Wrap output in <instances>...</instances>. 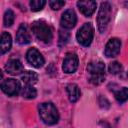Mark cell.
Wrapping results in <instances>:
<instances>
[{"instance_id": "1", "label": "cell", "mask_w": 128, "mask_h": 128, "mask_svg": "<svg viewBox=\"0 0 128 128\" xmlns=\"http://www.w3.org/2000/svg\"><path fill=\"white\" fill-rule=\"evenodd\" d=\"M39 115L47 125H54L59 120V113L55 105L51 102H44L39 105Z\"/></svg>"}, {"instance_id": "2", "label": "cell", "mask_w": 128, "mask_h": 128, "mask_svg": "<svg viewBox=\"0 0 128 128\" xmlns=\"http://www.w3.org/2000/svg\"><path fill=\"white\" fill-rule=\"evenodd\" d=\"M32 31L36 38L44 43H50L53 38L51 27L43 20H37L32 23Z\"/></svg>"}, {"instance_id": "3", "label": "cell", "mask_w": 128, "mask_h": 128, "mask_svg": "<svg viewBox=\"0 0 128 128\" xmlns=\"http://www.w3.org/2000/svg\"><path fill=\"white\" fill-rule=\"evenodd\" d=\"M112 14V7L109 2H102L97 15V24L98 30L100 33H104L107 29V26L110 22Z\"/></svg>"}, {"instance_id": "4", "label": "cell", "mask_w": 128, "mask_h": 128, "mask_svg": "<svg viewBox=\"0 0 128 128\" xmlns=\"http://www.w3.org/2000/svg\"><path fill=\"white\" fill-rule=\"evenodd\" d=\"M94 37V27L91 23H84L77 31V41L83 46H89Z\"/></svg>"}, {"instance_id": "5", "label": "cell", "mask_w": 128, "mask_h": 128, "mask_svg": "<svg viewBox=\"0 0 128 128\" xmlns=\"http://www.w3.org/2000/svg\"><path fill=\"white\" fill-rule=\"evenodd\" d=\"M1 89L8 96H16L21 91L22 88L18 80L13 78H8L1 83Z\"/></svg>"}, {"instance_id": "6", "label": "cell", "mask_w": 128, "mask_h": 128, "mask_svg": "<svg viewBox=\"0 0 128 128\" xmlns=\"http://www.w3.org/2000/svg\"><path fill=\"white\" fill-rule=\"evenodd\" d=\"M78 64H79L78 56L75 53H68V54H66V56L63 60L62 69L65 73L71 74L77 70Z\"/></svg>"}, {"instance_id": "7", "label": "cell", "mask_w": 128, "mask_h": 128, "mask_svg": "<svg viewBox=\"0 0 128 128\" xmlns=\"http://www.w3.org/2000/svg\"><path fill=\"white\" fill-rule=\"evenodd\" d=\"M26 59L30 65L35 68H40L44 65L45 60L42 54L36 48H30L26 53Z\"/></svg>"}, {"instance_id": "8", "label": "cell", "mask_w": 128, "mask_h": 128, "mask_svg": "<svg viewBox=\"0 0 128 128\" xmlns=\"http://www.w3.org/2000/svg\"><path fill=\"white\" fill-rule=\"evenodd\" d=\"M76 22H77V17L74 10L67 9L63 12L60 20L62 27H64L65 29H71L76 25Z\"/></svg>"}, {"instance_id": "9", "label": "cell", "mask_w": 128, "mask_h": 128, "mask_svg": "<svg viewBox=\"0 0 128 128\" xmlns=\"http://www.w3.org/2000/svg\"><path fill=\"white\" fill-rule=\"evenodd\" d=\"M120 48H121V41L118 38H111L104 49V54L106 57H115L119 54L120 52Z\"/></svg>"}, {"instance_id": "10", "label": "cell", "mask_w": 128, "mask_h": 128, "mask_svg": "<svg viewBox=\"0 0 128 128\" xmlns=\"http://www.w3.org/2000/svg\"><path fill=\"white\" fill-rule=\"evenodd\" d=\"M31 41V34L26 24H21L16 33V42L20 45H26Z\"/></svg>"}, {"instance_id": "11", "label": "cell", "mask_w": 128, "mask_h": 128, "mask_svg": "<svg viewBox=\"0 0 128 128\" xmlns=\"http://www.w3.org/2000/svg\"><path fill=\"white\" fill-rule=\"evenodd\" d=\"M97 3L92 0H86V1H78L77 2V7L80 10V12L85 15L86 17L91 16L95 10H96Z\"/></svg>"}, {"instance_id": "12", "label": "cell", "mask_w": 128, "mask_h": 128, "mask_svg": "<svg viewBox=\"0 0 128 128\" xmlns=\"http://www.w3.org/2000/svg\"><path fill=\"white\" fill-rule=\"evenodd\" d=\"M5 70L11 75H18L23 72V64L18 59H10L5 65Z\"/></svg>"}, {"instance_id": "13", "label": "cell", "mask_w": 128, "mask_h": 128, "mask_svg": "<svg viewBox=\"0 0 128 128\" xmlns=\"http://www.w3.org/2000/svg\"><path fill=\"white\" fill-rule=\"evenodd\" d=\"M87 71L90 75H100L104 74L105 72V64L101 61H94L90 62L87 66Z\"/></svg>"}, {"instance_id": "14", "label": "cell", "mask_w": 128, "mask_h": 128, "mask_svg": "<svg viewBox=\"0 0 128 128\" xmlns=\"http://www.w3.org/2000/svg\"><path fill=\"white\" fill-rule=\"evenodd\" d=\"M66 91H67V94H68V98L70 100V102L74 103L76 102L79 98H80V88L77 84L75 83H70L67 85L66 87Z\"/></svg>"}, {"instance_id": "15", "label": "cell", "mask_w": 128, "mask_h": 128, "mask_svg": "<svg viewBox=\"0 0 128 128\" xmlns=\"http://www.w3.org/2000/svg\"><path fill=\"white\" fill-rule=\"evenodd\" d=\"M12 46V38L11 35L8 32H3L1 35V41H0V50L1 54H5L11 49Z\"/></svg>"}, {"instance_id": "16", "label": "cell", "mask_w": 128, "mask_h": 128, "mask_svg": "<svg viewBox=\"0 0 128 128\" xmlns=\"http://www.w3.org/2000/svg\"><path fill=\"white\" fill-rule=\"evenodd\" d=\"M21 79L25 83V85L33 86L38 81V75L33 71H26L21 75Z\"/></svg>"}, {"instance_id": "17", "label": "cell", "mask_w": 128, "mask_h": 128, "mask_svg": "<svg viewBox=\"0 0 128 128\" xmlns=\"http://www.w3.org/2000/svg\"><path fill=\"white\" fill-rule=\"evenodd\" d=\"M21 95L26 99H34L37 96V91L33 86L25 85L21 89Z\"/></svg>"}, {"instance_id": "18", "label": "cell", "mask_w": 128, "mask_h": 128, "mask_svg": "<svg viewBox=\"0 0 128 128\" xmlns=\"http://www.w3.org/2000/svg\"><path fill=\"white\" fill-rule=\"evenodd\" d=\"M116 100L119 103H123L125 101L128 100V88L127 87H123L121 89H119L118 91H116L114 93Z\"/></svg>"}, {"instance_id": "19", "label": "cell", "mask_w": 128, "mask_h": 128, "mask_svg": "<svg viewBox=\"0 0 128 128\" xmlns=\"http://www.w3.org/2000/svg\"><path fill=\"white\" fill-rule=\"evenodd\" d=\"M14 20H15V14H14V12L11 9L6 10L5 13H4V17H3V23H4V25L6 27L11 26L14 23Z\"/></svg>"}, {"instance_id": "20", "label": "cell", "mask_w": 128, "mask_h": 128, "mask_svg": "<svg viewBox=\"0 0 128 128\" xmlns=\"http://www.w3.org/2000/svg\"><path fill=\"white\" fill-rule=\"evenodd\" d=\"M45 4H46V1L45 0H31L30 1L31 10L34 11V12H37V11L42 10L43 7L45 6Z\"/></svg>"}, {"instance_id": "21", "label": "cell", "mask_w": 128, "mask_h": 128, "mask_svg": "<svg viewBox=\"0 0 128 128\" xmlns=\"http://www.w3.org/2000/svg\"><path fill=\"white\" fill-rule=\"evenodd\" d=\"M108 70L111 74H118L122 71V65L117 62V61H114V62H111L109 64V67H108Z\"/></svg>"}, {"instance_id": "22", "label": "cell", "mask_w": 128, "mask_h": 128, "mask_svg": "<svg viewBox=\"0 0 128 128\" xmlns=\"http://www.w3.org/2000/svg\"><path fill=\"white\" fill-rule=\"evenodd\" d=\"M69 38H70V35L67 31H63V30H60L59 31V46H64L67 44V42L69 41Z\"/></svg>"}, {"instance_id": "23", "label": "cell", "mask_w": 128, "mask_h": 128, "mask_svg": "<svg viewBox=\"0 0 128 128\" xmlns=\"http://www.w3.org/2000/svg\"><path fill=\"white\" fill-rule=\"evenodd\" d=\"M105 80V75L104 74H100V75H91L90 77V82L94 85H99L101 83H103Z\"/></svg>"}, {"instance_id": "24", "label": "cell", "mask_w": 128, "mask_h": 128, "mask_svg": "<svg viewBox=\"0 0 128 128\" xmlns=\"http://www.w3.org/2000/svg\"><path fill=\"white\" fill-rule=\"evenodd\" d=\"M64 5H65V1H61V0H51V1H49V6L53 10H59Z\"/></svg>"}, {"instance_id": "25", "label": "cell", "mask_w": 128, "mask_h": 128, "mask_svg": "<svg viewBox=\"0 0 128 128\" xmlns=\"http://www.w3.org/2000/svg\"><path fill=\"white\" fill-rule=\"evenodd\" d=\"M127 76H128V74H127Z\"/></svg>"}]
</instances>
